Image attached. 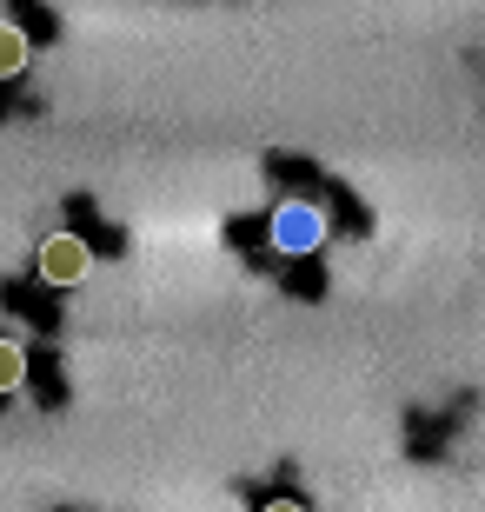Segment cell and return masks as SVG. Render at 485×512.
I'll list each match as a JSON object with an SVG mask.
<instances>
[{
    "label": "cell",
    "mask_w": 485,
    "mask_h": 512,
    "mask_svg": "<svg viewBox=\"0 0 485 512\" xmlns=\"http://www.w3.org/2000/svg\"><path fill=\"white\" fill-rule=\"evenodd\" d=\"M20 380H27V360H20V346L0 340V393H14Z\"/></svg>",
    "instance_id": "2"
},
{
    "label": "cell",
    "mask_w": 485,
    "mask_h": 512,
    "mask_svg": "<svg viewBox=\"0 0 485 512\" xmlns=\"http://www.w3.org/2000/svg\"><path fill=\"white\" fill-rule=\"evenodd\" d=\"M20 60H27V40H20L14 27H0V74H14Z\"/></svg>",
    "instance_id": "3"
},
{
    "label": "cell",
    "mask_w": 485,
    "mask_h": 512,
    "mask_svg": "<svg viewBox=\"0 0 485 512\" xmlns=\"http://www.w3.org/2000/svg\"><path fill=\"white\" fill-rule=\"evenodd\" d=\"M40 273H47V280H80V273H87V247H80L74 233H60V240H47V247H40Z\"/></svg>",
    "instance_id": "1"
}]
</instances>
